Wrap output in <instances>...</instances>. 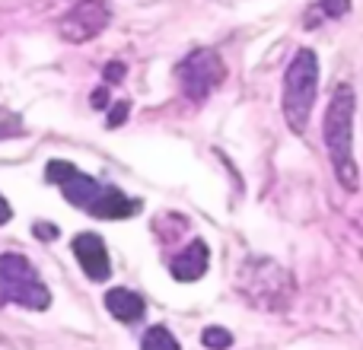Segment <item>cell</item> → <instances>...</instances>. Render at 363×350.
<instances>
[{
    "label": "cell",
    "mask_w": 363,
    "mask_h": 350,
    "mask_svg": "<svg viewBox=\"0 0 363 350\" xmlns=\"http://www.w3.org/2000/svg\"><path fill=\"white\" fill-rule=\"evenodd\" d=\"M26 134V125L16 112L10 108H0V140H10V137H23Z\"/></svg>",
    "instance_id": "cell-14"
},
{
    "label": "cell",
    "mask_w": 363,
    "mask_h": 350,
    "mask_svg": "<svg viewBox=\"0 0 363 350\" xmlns=\"http://www.w3.org/2000/svg\"><path fill=\"white\" fill-rule=\"evenodd\" d=\"M106 309L112 319L125 322V325H134V322L144 319L147 312V303L140 293H134V290H125V287H115L106 293Z\"/></svg>",
    "instance_id": "cell-10"
},
{
    "label": "cell",
    "mask_w": 363,
    "mask_h": 350,
    "mask_svg": "<svg viewBox=\"0 0 363 350\" xmlns=\"http://www.w3.org/2000/svg\"><path fill=\"white\" fill-rule=\"evenodd\" d=\"M351 13V0H319L306 13V29H315L322 19H341Z\"/></svg>",
    "instance_id": "cell-11"
},
{
    "label": "cell",
    "mask_w": 363,
    "mask_h": 350,
    "mask_svg": "<svg viewBox=\"0 0 363 350\" xmlns=\"http://www.w3.org/2000/svg\"><path fill=\"white\" fill-rule=\"evenodd\" d=\"M354 112H357V93H354V86L341 83L328 99L325 121H322V140H325V153L335 169V179L341 181L345 191L360 188V169L357 159H354Z\"/></svg>",
    "instance_id": "cell-2"
},
{
    "label": "cell",
    "mask_w": 363,
    "mask_h": 350,
    "mask_svg": "<svg viewBox=\"0 0 363 350\" xmlns=\"http://www.w3.org/2000/svg\"><path fill=\"white\" fill-rule=\"evenodd\" d=\"M70 252H74V258L80 261L83 274H86L89 281H108L112 261H108V249H106V242H102V236H96V232H80V236H74V242H70Z\"/></svg>",
    "instance_id": "cell-8"
},
{
    "label": "cell",
    "mask_w": 363,
    "mask_h": 350,
    "mask_svg": "<svg viewBox=\"0 0 363 350\" xmlns=\"http://www.w3.org/2000/svg\"><path fill=\"white\" fill-rule=\"evenodd\" d=\"M35 236H48V239H55V236H57V230H55V226H42V223H38V226H35Z\"/></svg>",
    "instance_id": "cell-19"
},
{
    "label": "cell",
    "mask_w": 363,
    "mask_h": 350,
    "mask_svg": "<svg viewBox=\"0 0 363 350\" xmlns=\"http://www.w3.org/2000/svg\"><path fill=\"white\" fill-rule=\"evenodd\" d=\"M239 290L255 306L281 309V306H287L294 287H290V277L281 264L268 261V258H249L242 264V271H239Z\"/></svg>",
    "instance_id": "cell-5"
},
{
    "label": "cell",
    "mask_w": 363,
    "mask_h": 350,
    "mask_svg": "<svg viewBox=\"0 0 363 350\" xmlns=\"http://www.w3.org/2000/svg\"><path fill=\"white\" fill-rule=\"evenodd\" d=\"M201 344L207 350H230L233 347V334L226 332V328L220 325H207L204 332H201Z\"/></svg>",
    "instance_id": "cell-13"
},
{
    "label": "cell",
    "mask_w": 363,
    "mask_h": 350,
    "mask_svg": "<svg viewBox=\"0 0 363 350\" xmlns=\"http://www.w3.org/2000/svg\"><path fill=\"white\" fill-rule=\"evenodd\" d=\"M16 303L32 312H45L51 306V290L45 287L42 274L26 255L4 252L0 255V306Z\"/></svg>",
    "instance_id": "cell-4"
},
{
    "label": "cell",
    "mask_w": 363,
    "mask_h": 350,
    "mask_svg": "<svg viewBox=\"0 0 363 350\" xmlns=\"http://www.w3.org/2000/svg\"><path fill=\"white\" fill-rule=\"evenodd\" d=\"M112 19V10H108L106 0H77L67 10V16L61 19L57 32H61L64 42L70 45H83L89 38H96Z\"/></svg>",
    "instance_id": "cell-7"
},
{
    "label": "cell",
    "mask_w": 363,
    "mask_h": 350,
    "mask_svg": "<svg viewBox=\"0 0 363 350\" xmlns=\"http://www.w3.org/2000/svg\"><path fill=\"white\" fill-rule=\"evenodd\" d=\"M102 74H106V83H121L128 70H125V64L112 61V64H106V70H102Z\"/></svg>",
    "instance_id": "cell-16"
},
{
    "label": "cell",
    "mask_w": 363,
    "mask_h": 350,
    "mask_svg": "<svg viewBox=\"0 0 363 350\" xmlns=\"http://www.w3.org/2000/svg\"><path fill=\"white\" fill-rule=\"evenodd\" d=\"M140 350H182V347H179L176 334L166 325H153V328H147L144 341H140Z\"/></svg>",
    "instance_id": "cell-12"
},
{
    "label": "cell",
    "mask_w": 363,
    "mask_h": 350,
    "mask_svg": "<svg viewBox=\"0 0 363 350\" xmlns=\"http://www.w3.org/2000/svg\"><path fill=\"white\" fill-rule=\"evenodd\" d=\"M10 217H13V207L6 204V198H4V194H0V226H4V223H10Z\"/></svg>",
    "instance_id": "cell-18"
},
{
    "label": "cell",
    "mask_w": 363,
    "mask_h": 350,
    "mask_svg": "<svg viewBox=\"0 0 363 350\" xmlns=\"http://www.w3.org/2000/svg\"><path fill=\"white\" fill-rule=\"evenodd\" d=\"M128 112H131V106L128 102H118V106L112 108V115H108V128H118L128 121Z\"/></svg>",
    "instance_id": "cell-15"
},
{
    "label": "cell",
    "mask_w": 363,
    "mask_h": 350,
    "mask_svg": "<svg viewBox=\"0 0 363 350\" xmlns=\"http://www.w3.org/2000/svg\"><path fill=\"white\" fill-rule=\"evenodd\" d=\"M315 93H319V57H315L313 48H300L287 64V74H284V96H281L284 121H287V128L294 134H300V137L309 128Z\"/></svg>",
    "instance_id": "cell-3"
},
{
    "label": "cell",
    "mask_w": 363,
    "mask_h": 350,
    "mask_svg": "<svg viewBox=\"0 0 363 350\" xmlns=\"http://www.w3.org/2000/svg\"><path fill=\"white\" fill-rule=\"evenodd\" d=\"M89 106H93V108H106L108 106V89L106 86L93 89V96H89Z\"/></svg>",
    "instance_id": "cell-17"
},
{
    "label": "cell",
    "mask_w": 363,
    "mask_h": 350,
    "mask_svg": "<svg viewBox=\"0 0 363 350\" xmlns=\"http://www.w3.org/2000/svg\"><path fill=\"white\" fill-rule=\"evenodd\" d=\"M176 80L185 93L188 102L201 106L207 102V96L226 80V67H223V57L217 55L213 48H198L191 51L188 57H182L179 67H176Z\"/></svg>",
    "instance_id": "cell-6"
},
{
    "label": "cell",
    "mask_w": 363,
    "mask_h": 350,
    "mask_svg": "<svg viewBox=\"0 0 363 350\" xmlns=\"http://www.w3.org/2000/svg\"><path fill=\"white\" fill-rule=\"evenodd\" d=\"M45 181L57 185L67 204L80 207L96 220H128L140 210L138 201L128 198L121 188L106 185V181L80 172L74 163H64V159H51L45 166Z\"/></svg>",
    "instance_id": "cell-1"
},
{
    "label": "cell",
    "mask_w": 363,
    "mask_h": 350,
    "mask_svg": "<svg viewBox=\"0 0 363 350\" xmlns=\"http://www.w3.org/2000/svg\"><path fill=\"white\" fill-rule=\"evenodd\" d=\"M207 261H211V249H207V242L204 239H191V242L185 245V252L169 261V274L182 283L201 281V277L207 274Z\"/></svg>",
    "instance_id": "cell-9"
}]
</instances>
